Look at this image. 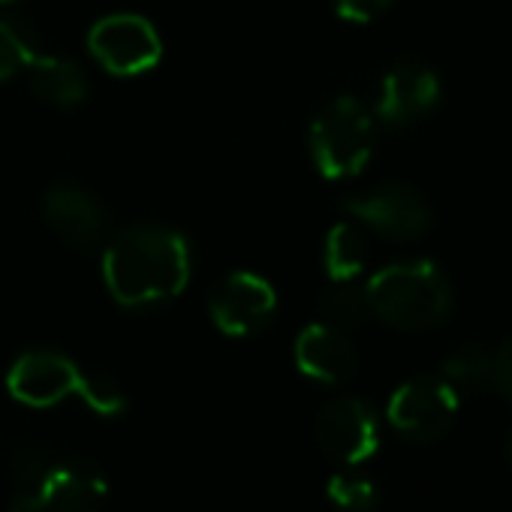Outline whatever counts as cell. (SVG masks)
I'll return each mask as SVG.
<instances>
[{
	"label": "cell",
	"instance_id": "9c48e42d",
	"mask_svg": "<svg viewBox=\"0 0 512 512\" xmlns=\"http://www.w3.org/2000/svg\"><path fill=\"white\" fill-rule=\"evenodd\" d=\"M278 311L275 287L253 272H229L208 293L211 323L232 338H247L272 323Z\"/></svg>",
	"mask_w": 512,
	"mask_h": 512
},
{
	"label": "cell",
	"instance_id": "277c9868",
	"mask_svg": "<svg viewBox=\"0 0 512 512\" xmlns=\"http://www.w3.org/2000/svg\"><path fill=\"white\" fill-rule=\"evenodd\" d=\"M88 52L112 76H139L160 64L163 40L136 13H112L88 31Z\"/></svg>",
	"mask_w": 512,
	"mask_h": 512
},
{
	"label": "cell",
	"instance_id": "7c38bea8",
	"mask_svg": "<svg viewBox=\"0 0 512 512\" xmlns=\"http://www.w3.org/2000/svg\"><path fill=\"white\" fill-rule=\"evenodd\" d=\"M49 226L73 247L94 250L103 244L109 232V211L106 205L85 187L76 184H58L46 193L43 202Z\"/></svg>",
	"mask_w": 512,
	"mask_h": 512
},
{
	"label": "cell",
	"instance_id": "7402d4cb",
	"mask_svg": "<svg viewBox=\"0 0 512 512\" xmlns=\"http://www.w3.org/2000/svg\"><path fill=\"white\" fill-rule=\"evenodd\" d=\"M491 389H497L512 404V338L491 353Z\"/></svg>",
	"mask_w": 512,
	"mask_h": 512
},
{
	"label": "cell",
	"instance_id": "9a60e30c",
	"mask_svg": "<svg viewBox=\"0 0 512 512\" xmlns=\"http://www.w3.org/2000/svg\"><path fill=\"white\" fill-rule=\"evenodd\" d=\"M368 256V235L356 220H341L329 229L323 247V266L335 284L356 281L368 266Z\"/></svg>",
	"mask_w": 512,
	"mask_h": 512
},
{
	"label": "cell",
	"instance_id": "44dd1931",
	"mask_svg": "<svg viewBox=\"0 0 512 512\" xmlns=\"http://www.w3.org/2000/svg\"><path fill=\"white\" fill-rule=\"evenodd\" d=\"M332 4H335V13L344 22L368 25V22L380 19L395 4V0H332Z\"/></svg>",
	"mask_w": 512,
	"mask_h": 512
},
{
	"label": "cell",
	"instance_id": "52a82bcc",
	"mask_svg": "<svg viewBox=\"0 0 512 512\" xmlns=\"http://www.w3.org/2000/svg\"><path fill=\"white\" fill-rule=\"evenodd\" d=\"M314 437L329 461L359 467L380 449V419L362 398H335L317 413Z\"/></svg>",
	"mask_w": 512,
	"mask_h": 512
},
{
	"label": "cell",
	"instance_id": "5bb4252c",
	"mask_svg": "<svg viewBox=\"0 0 512 512\" xmlns=\"http://www.w3.org/2000/svg\"><path fill=\"white\" fill-rule=\"evenodd\" d=\"M25 76H28L31 91L52 106L70 109V106L85 103V97H88V79H85L82 67L67 58L37 52L31 58V64L25 67Z\"/></svg>",
	"mask_w": 512,
	"mask_h": 512
},
{
	"label": "cell",
	"instance_id": "6da1fadb",
	"mask_svg": "<svg viewBox=\"0 0 512 512\" xmlns=\"http://www.w3.org/2000/svg\"><path fill=\"white\" fill-rule=\"evenodd\" d=\"M103 278L112 299L124 308L175 299L190 281V244L169 226H127L106 244Z\"/></svg>",
	"mask_w": 512,
	"mask_h": 512
},
{
	"label": "cell",
	"instance_id": "ba28073f",
	"mask_svg": "<svg viewBox=\"0 0 512 512\" xmlns=\"http://www.w3.org/2000/svg\"><path fill=\"white\" fill-rule=\"evenodd\" d=\"M88 371H82L70 356L55 353V350H31L22 353L10 374H7V389L19 404L28 407H55L70 395L85 398L91 386Z\"/></svg>",
	"mask_w": 512,
	"mask_h": 512
},
{
	"label": "cell",
	"instance_id": "ffe728a7",
	"mask_svg": "<svg viewBox=\"0 0 512 512\" xmlns=\"http://www.w3.org/2000/svg\"><path fill=\"white\" fill-rule=\"evenodd\" d=\"M34 55H37L34 40L13 19L0 16V82L25 73Z\"/></svg>",
	"mask_w": 512,
	"mask_h": 512
},
{
	"label": "cell",
	"instance_id": "d6986e66",
	"mask_svg": "<svg viewBox=\"0 0 512 512\" xmlns=\"http://www.w3.org/2000/svg\"><path fill=\"white\" fill-rule=\"evenodd\" d=\"M326 497L338 512H374L380 503L377 485L365 476L335 473L326 482Z\"/></svg>",
	"mask_w": 512,
	"mask_h": 512
},
{
	"label": "cell",
	"instance_id": "3957f363",
	"mask_svg": "<svg viewBox=\"0 0 512 512\" xmlns=\"http://www.w3.org/2000/svg\"><path fill=\"white\" fill-rule=\"evenodd\" d=\"M308 148L323 178H353L371 163L377 151V118L359 97H335L311 121Z\"/></svg>",
	"mask_w": 512,
	"mask_h": 512
},
{
	"label": "cell",
	"instance_id": "5b68a950",
	"mask_svg": "<svg viewBox=\"0 0 512 512\" xmlns=\"http://www.w3.org/2000/svg\"><path fill=\"white\" fill-rule=\"evenodd\" d=\"M344 211L386 241H416L431 229V208L410 184H380L368 193L350 196Z\"/></svg>",
	"mask_w": 512,
	"mask_h": 512
},
{
	"label": "cell",
	"instance_id": "30bf717a",
	"mask_svg": "<svg viewBox=\"0 0 512 512\" xmlns=\"http://www.w3.org/2000/svg\"><path fill=\"white\" fill-rule=\"evenodd\" d=\"M440 103V79L419 61H398L377 85L374 118L389 127H410L428 118Z\"/></svg>",
	"mask_w": 512,
	"mask_h": 512
},
{
	"label": "cell",
	"instance_id": "8992f818",
	"mask_svg": "<svg viewBox=\"0 0 512 512\" xmlns=\"http://www.w3.org/2000/svg\"><path fill=\"white\" fill-rule=\"evenodd\" d=\"M458 404V392L443 377H416L392 392L386 419L401 437L428 443L455 425Z\"/></svg>",
	"mask_w": 512,
	"mask_h": 512
},
{
	"label": "cell",
	"instance_id": "8fae6325",
	"mask_svg": "<svg viewBox=\"0 0 512 512\" xmlns=\"http://www.w3.org/2000/svg\"><path fill=\"white\" fill-rule=\"evenodd\" d=\"M40 494L49 512H100L109 497V482L100 464L67 455L49 464Z\"/></svg>",
	"mask_w": 512,
	"mask_h": 512
},
{
	"label": "cell",
	"instance_id": "cb8c5ba5",
	"mask_svg": "<svg viewBox=\"0 0 512 512\" xmlns=\"http://www.w3.org/2000/svg\"><path fill=\"white\" fill-rule=\"evenodd\" d=\"M506 458H509V464H512V431H509V437H506Z\"/></svg>",
	"mask_w": 512,
	"mask_h": 512
},
{
	"label": "cell",
	"instance_id": "ac0fdd59",
	"mask_svg": "<svg viewBox=\"0 0 512 512\" xmlns=\"http://www.w3.org/2000/svg\"><path fill=\"white\" fill-rule=\"evenodd\" d=\"M52 461L55 458L46 452V446H40L37 440H28V437H19L7 446V467L19 488H40Z\"/></svg>",
	"mask_w": 512,
	"mask_h": 512
},
{
	"label": "cell",
	"instance_id": "7a4b0ae2",
	"mask_svg": "<svg viewBox=\"0 0 512 512\" xmlns=\"http://www.w3.org/2000/svg\"><path fill=\"white\" fill-rule=\"evenodd\" d=\"M371 314L401 332L437 329L452 314V284L431 260H404L365 284Z\"/></svg>",
	"mask_w": 512,
	"mask_h": 512
},
{
	"label": "cell",
	"instance_id": "e0dca14e",
	"mask_svg": "<svg viewBox=\"0 0 512 512\" xmlns=\"http://www.w3.org/2000/svg\"><path fill=\"white\" fill-rule=\"evenodd\" d=\"M320 311H323L326 323H332L338 329H353L374 317L365 287H356L353 281H341L332 290H326L320 299Z\"/></svg>",
	"mask_w": 512,
	"mask_h": 512
},
{
	"label": "cell",
	"instance_id": "603a6c76",
	"mask_svg": "<svg viewBox=\"0 0 512 512\" xmlns=\"http://www.w3.org/2000/svg\"><path fill=\"white\" fill-rule=\"evenodd\" d=\"M10 512H49L40 488H19L10 500Z\"/></svg>",
	"mask_w": 512,
	"mask_h": 512
},
{
	"label": "cell",
	"instance_id": "d4e9b609",
	"mask_svg": "<svg viewBox=\"0 0 512 512\" xmlns=\"http://www.w3.org/2000/svg\"><path fill=\"white\" fill-rule=\"evenodd\" d=\"M0 4H19V0H0Z\"/></svg>",
	"mask_w": 512,
	"mask_h": 512
},
{
	"label": "cell",
	"instance_id": "4fadbf2b",
	"mask_svg": "<svg viewBox=\"0 0 512 512\" xmlns=\"http://www.w3.org/2000/svg\"><path fill=\"white\" fill-rule=\"evenodd\" d=\"M299 371L326 386H341L359 371V353L344 329L332 323H311L299 332L293 347Z\"/></svg>",
	"mask_w": 512,
	"mask_h": 512
},
{
	"label": "cell",
	"instance_id": "2e32d148",
	"mask_svg": "<svg viewBox=\"0 0 512 512\" xmlns=\"http://www.w3.org/2000/svg\"><path fill=\"white\" fill-rule=\"evenodd\" d=\"M440 377L461 395H479L491 389V353L482 347H461L443 359Z\"/></svg>",
	"mask_w": 512,
	"mask_h": 512
}]
</instances>
